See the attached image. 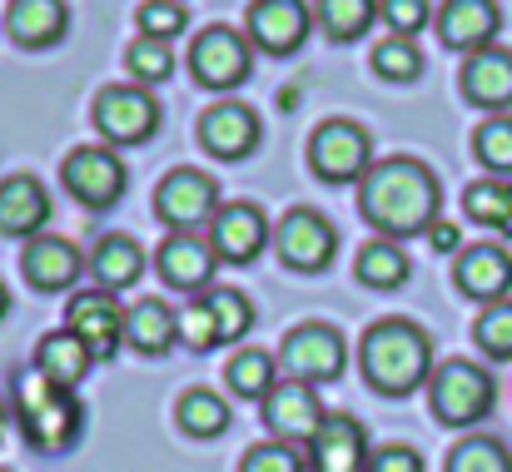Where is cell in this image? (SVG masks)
Returning <instances> with one entry per match:
<instances>
[{
	"label": "cell",
	"mask_w": 512,
	"mask_h": 472,
	"mask_svg": "<svg viewBox=\"0 0 512 472\" xmlns=\"http://www.w3.org/2000/svg\"><path fill=\"white\" fill-rule=\"evenodd\" d=\"M438 174L423 159H383L358 179V214L378 229V239H413L438 224Z\"/></svg>",
	"instance_id": "1"
},
{
	"label": "cell",
	"mask_w": 512,
	"mask_h": 472,
	"mask_svg": "<svg viewBox=\"0 0 512 472\" xmlns=\"http://www.w3.org/2000/svg\"><path fill=\"white\" fill-rule=\"evenodd\" d=\"M358 363H363V378L383 398H408L413 388L433 378V338L408 318H378L363 333Z\"/></svg>",
	"instance_id": "2"
},
{
	"label": "cell",
	"mask_w": 512,
	"mask_h": 472,
	"mask_svg": "<svg viewBox=\"0 0 512 472\" xmlns=\"http://www.w3.org/2000/svg\"><path fill=\"white\" fill-rule=\"evenodd\" d=\"M15 418H20L30 448H45V453H65L80 438V428H85L80 398L70 388L40 378V373H30V378L15 383Z\"/></svg>",
	"instance_id": "3"
},
{
	"label": "cell",
	"mask_w": 512,
	"mask_h": 472,
	"mask_svg": "<svg viewBox=\"0 0 512 472\" xmlns=\"http://www.w3.org/2000/svg\"><path fill=\"white\" fill-rule=\"evenodd\" d=\"M428 393H433V418L448 423V428H473V423H483V418L493 413V403H498L493 378H488L478 363H468V358H448L443 368H433Z\"/></svg>",
	"instance_id": "4"
},
{
	"label": "cell",
	"mask_w": 512,
	"mask_h": 472,
	"mask_svg": "<svg viewBox=\"0 0 512 472\" xmlns=\"http://www.w3.org/2000/svg\"><path fill=\"white\" fill-rule=\"evenodd\" d=\"M189 70L204 90H234L254 75V45L234 25H209L189 45Z\"/></svg>",
	"instance_id": "5"
},
{
	"label": "cell",
	"mask_w": 512,
	"mask_h": 472,
	"mask_svg": "<svg viewBox=\"0 0 512 472\" xmlns=\"http://www.w3.org/2000/svg\"><path fill=\"white\" fill-rule=\"evenodd\" d=\"M95 130L110 145H140L160 130V100L145 85H105L95 95Z\"/></svg>",
	"instance_id": "6"
},
{
	"label": "cell",
	"mask_w": 512,
	"mask_h": 472,
	"mask_svg": "<svg viewBox=\"0 0 512 472\" xmlns=\"http://www.w3.org/2000/svg\"><path fill=\"white\" fill-rule=\"evenodd\" d=\"M309 164L329 184H353L373 169V140L353 120H324L309 140Z\"/></svg>",
	"instance_id": "7"
},
{
	"label": "cell",
	"mask_w": 512,
	"mask_h": 472,
	"mask_svg": "<svg viewBox=\"0 0 512 472\" xmlns=\"http://www.w3.org/2000/svg\"><path fill=\"white\" fill-rule=\"evenodd\" d=\"M219 184L204 174V169H170L155 189V214L170 224L174 234L184 229H199V224H214L219 214Z\"/></svg>",
	"instance_id": "8"
},
{
	"label": "cell",
	"mask_w": 512,
	"mask_h": 472,
	"mask_svg": "<svg viewBox=\"0 0 512 472\" xmlns=\"http://www.w3.org/2000/svg\"><path fill=\"white\" fill-rule=\"evenodd\" d=\"M60 179H65V189H70L85 209H110V204L125 194L130 169H125V159L115 155L110 145H80L75 155L60 164Z\"/></svg>",
	"instance_id": "9"
},
{
	"label": "cell",
	"mask_w": 512,
	"mask_h": 472,
	"mask_svg": "<svg viewBox=\"0 0 512 472\" xmlns=\"http://www.w3.org/2000/svg\"><path fill=\"white\" fill-rule=\"evenodd\" d=\"M279 363L299 378V383H334L348 363L343 333L329 323H299L284 343H279Z\"/></svg>",
	"instance_id": "10"
},
{
	"label": "cell",
	"mask_w": 512,
	"mask_h": 472,
	"mask_svg": "<svg viewBox=\"0 0 512 472\" xmlns=\"http://www.w3.org/2000/svg\"><path fill=\"white\" fill-rule=\"evenodd\" d=\"M274 249H279V264L299 274H319L339 249V229L319 209H289L274 229Z\"/></svg>",
	"instance_id": "11"
},
{
	"label": "cell",
	"mask_w": 512,
	"mask_h": 472,
	"mask_svg": "<svg viewBox=\"0 0 512 472\" xmlns=\"http://www.w3.org/2000/svg\"><path fill=\"white\" fill-rule=\"evenodd\" d=\"M324 418H329V413H324L314 383L289 378V383H279V388L264 398V428L274 433V443H304V438L319 433Z\"/></svg>",
	"instance_id": "12"
},
{
	"label": "cell",
	"mask_w": 512,
	"mask_h": 472,
	"mask_svg": "<svg viewBox=\"0 0 512 472\" xmlns=\"http://www.w3.org/2000/svg\"><path fill=\"white\" fill-rule=\"evenodd\" d=\"M125 309L115 304L110 289H90V294H75L70 309H65V328L95 353V358H110L125 338Z\"/></svg>",
	"instance_id": "13"
},
{
	"label": "cell",
	"mask_w": 512,
	"mask_h": 472,
	"mask_svg": "<svg viewBox=\"0 0 512 472\" xmlns=\"http://www.w3.org/2000/svg\"><path fill=\"white\" fill-rule=\"evenodd\" d=\"M463 100L478 105V110H493V115H508L512 110V50L508 45H488V50H473L463 60Z\"/></svg>",
	"instance_id": "14"
},
{
	"label": "cell",
	"mask_w": 512,
	"mask_h": 472,
	"mask_svg": "<svg viewBox=\"0 0 512 472\" xmlns=\"http://www.w3.org/2000/svg\"><path fill=\"white\" fill-rule=\"evenodd\" d=\"M249 45L269 55H294L309 40V5L304 0H254L249 5Z\"/></svg>",
	"instance_id": "15"
},
{
	"label": "cell",
	"mask_w": 512,
	"mask_h": 472,
	"mask_svg": "<svg viewBox=\"0 0 512 472\" xmlns=\"http://www.w3.org/2000/svg\"><path fill=\"white\" fill-rule=\"evenodd\" d=\"M199 145L214 159H244L259 145V115L239 100H219L199 115Z\"/></svg>",
	"instance_id": "16"
},
{
	"label": "cell",
	"mask_w": 512,
	"mask_h": 472,
	"mask_svg": "<svg viewBox=\"0 0 512 472\" xmlns=\"http://www.w3.org/2000/svg\"><path fill=\"white\" fill-rule=\"evenodd\" d=\"M209 244H214V254L229 259V264L259 259L264 244H269V219H264V209H259V204H224V209L214 214V224H209Z\"/></svg>",
	"instance_id": "17"
},
{
	"label": "cell",
	"mask_w": 512,
	"mask_h": 472,
	"mask_svg": "<svg viewBox=\"0 0 512 472\" xmlns=\"http://www.w3.org/2000/svg\"><path fill=\"white\" fill-rule=\"evenodd\" d=\"M503 30V10L498 0H443L438 10V35L443 45L473 55V50H488Z\"/></svg>",
	"instance_id": "18"
},
{
	"label": "cell",
	"mask_w": 512,
	"mask_h": 472,
	"mask_svg": "<svg viewBox=\"0 0 512 472\" xmlns=\"http://www.w3.org/2000/svg\"><path fill=\"white\" fill-rule=\"evenodd\" d=\"M458 289L478 304H503L512 294V254L498 244H473L458 254V269H453Z\"/></svg>",
	"instance_id": "19"
},
{
	"label": "cell",
	"mask_w": 512,
	"mask_h": 472,
	"mask_svg": "<svg viewBox=\"0 0 512 472\" xmlns=\"http://www.w3.org/2000/svg\"><path fill=\"white\" fill-rule=\"evenodd\" d=\"M20 269H25V279H30L40 294H55V289H70V284L85 274V259H80V249H75L70 239H60V234H35V239L25 244V254H20Z\"/></svg>",
	"instance_id": "20"
},
{
	"label": "cell",
	"mask_w": 512,
	"mask_h": 472,
	"mask_svg": "<svg viewBox=\"0 0 512 472\" xmlns=\"http://www.w3.org/2000/svg\"><path fill=\"white\" fill-rule=\"evenodd\" d=\"M155 264H160L165 284L184 289V294H194V289H204V284L214 279V269H219V254H214V244H209L204 234L184 229V234H170V239L160 244Z\"/></svg>",
	"instance_id": "21"
},
{
	"label": "cell",
	"mask_w": 512,
	"mask_h": 472,
	"mask_svg": "<svg viewBox=\"0 0 512 472\" xmlns=\"http://www.w3.org/2000/svg\"><path fill=\"white\" fill-rule=\"evenodd\" d=\"M45 219H50V194L35 174L0 179V234L5 239H35Z\"/></svg>",
	"instance_id": "22"
},
{
	"label": "cell",
	"mask_w": 512,
	"mask_h": 472,
	"mask_svg": "<svg viewBox=\"0 0 512 472\" xmlns=\"http://www.w3.org/2000/svg\"><path fill=\"white\" fill-rule=\"evenodd\" d=\"M309 443H314V472H368V438L348 413H329Z\"/></svg>",
	"instance_id": "23"
},
{
	"label": "cell",
	"mask_w": 512,
	"mask_h": 472,
	"mask_svg": "<svg viewBox=\"0 0 512 472\" xmlns=\"http://www.w3.org/2000/svg\"><path fill=\"white\" fill-rule=\"evenodd\" d=\"M65 25H70L65 0H10V10H5V30H10V40H20L25 50L55 45V40L65 35Z\"/></svg>",
	"instance_id": "24"
},
{
	"label": "cell",
	"mask_w": 512,
	"mask_h": 472,
	"mask_svg": "<svg viewBox=\"0 0 512 472\" xmlns=\"http://www.w3.org/2000/svg\"><path fill=\"white\" fill-rule=\"evenodd\" d=\"M90 363H95V353H90L70 328L45 333V338L35 343V373L50 378V383H60V388H75V383L90 373Z\"/></svg>",
	"instance_id": "25"
},
{
	"label": "cell",
	"mask_w": 512,
	"mask_h": 472,
	"mask_svg": "<svg viewBox=\"0 0 512 472\" xmlns=\"http://www.w3.org/2000/svg\"><path fill=\"white\" fill-rule=\"evenodd\" d=\"M90 274L100 279V289H130L140 274H145V249L130 239V234H105L90 254Z\"/></svg>",
	"instance_id": "26"
},
{
	"label": "cell",
	"mask_w": 512,
	"mask_h": 472,
	"mask_svg": "<svg viewBox=\"0 0 512 472\" xmlns=\"http://www.w3.org/2000/svg\"><path fill=\"white\" fill-rule=\"evenodd\" d=\"M125 338L140 353H165L174 338H179V314H174L165 299H140L130 309V318H125Z\"/></svg>",
	"instance_id": "27"
},
{
	"label": "cell",
	"mask_w": 512,
	"mask_h": 472,
	"mask_svg": "<svg viewBox=\"0 0 512 472\" xmlns=\"http://www.w3.org/2000/svg\"><path fill=\"white\" fill-rule=\"evenodd\" d=\"M353 274H358L368 289H398V284H408L413 264H408V254L398 249V239H368V244L358 249V259H353Z\"/></svg>",
	"instance_id": "28"
},
{
	"label": "cell",
	"mask_w": 512,
	"mask_h": 472,
	"mask_svg": "<svg viewBox=\"0 0 512 472\" xmlns=\"http://www.w3.org/2000/svg\"><path fill=\"white\" fill-rule=\"evenodd\" d=\"M229 388L239 398H269L279 388V353H264V348H244L234 353L229 363Z\"/></svg>",
	"instance_id": "29"
},
{
	"label": "cell",
	"mask_w": 512,
	"mask_h": 472,
	"mask_svg": "<svg viewBox=\"0 0 512 472\" xmlns=\"http://www.w3.org/2000/svg\"><path fill=\"white\" fill-rule=\"evenodd\" d=\"M179 428L189 438H219L229 428V403L214 388H189L179 398Z\"/></svg>",
	"instance_id": "30"
},
{
	"label": "cell",
	"mask_w": 512,
	"mask_h": 472,
	"mask_svg": "<svg viewBox=\"0 0 512 472\" xmlns=\"http://www.w3.org/2000/svg\"><path fill=\"white\" fill-rule=\"evenodd\" d=\"M314 15H319V25H324L329 40H358L373 25L378 0H319Z\"/></svg>",
	"instance_id": "31"
},
{
	"label": "cell",
	"mask_w": 512,
	"mask_h": 472,
	"mask_svg": "<svg viewBox=\"0 0 512 472\" xmlns=\"http://www.w3.org/2000/svg\"><path fill=\"white\" fill-rule=\"evenodd\" d=\"M473 155H478L483 169H493L498 179L512 174V115H488L473 130Z\"/></svg>",
	"instance_id": "32"
},
{
	"label": "cell",
	"mask_w": 512,
	"mask_h": 472,
	"mask_svg": "<svg viewBox=\"0 0 512 472\" xmlns=\"http://www.w3.org/2000/svg\"><path fill=\"white\" fill-rule=\"evenodd\" d=\"M204 309L219 323V343H234L254 328V304L239 289H204Z\"/></svg>",
	"instance_id": "33"
},
{
	"label": "cell",
	"mask_w": 512,
	"mask_h": 472,
	"mask_svg": "<svg viewBox=\"0 0 512 472\" xmlns=\"http://www.w3.org/2000/svg\"><path fill=\"white\" fill-rule=\"evenodd\" d=\"M508 204H512V184L508 179H478L463 189V209L473 224H488V229H503L508 219Z\"/></svg>",
	"instance_id": "34"
},
{
	"label": "cell",
	"mask_w": 512,
	"mask_h": 472,
	"mask_svg": "<svg viewBox=\"0 0 512 472\" xmlns=\"http://www.w3.org/2000/svg\"><path fill=\"white\" fill-rule=\"evenodd\" d=\"M448 472H512V453L498 438H463L453 453H448Z\"/></svg>",
	"instance_id": "35"
},
{
	"label": "cell",
	"mask_w": 512,
	"mask_h": 472,
	"mask_svg": "<svg viewBox=\"0 0 512 472\" xmlns=\"http://www.w3.org/2000/svg\"><path fill=\"white\" fill-rule=\"evenodd\" d=\"M125 65H130L135 85H145V90L174 75V55H170V45H165V40H150V35L130 40V50H125Z\"/></svg>",
	"instance_id": "36"
},
{
	"label": "cell",
	"mask_w": 512,
	"mask_h": 472,
	"mask_svg": "<svg viewBox=\"0 0 512 472\" xmlns=\"http://www.w3.org/2000/svg\"><path fill=\"white\" fill-rule=\"evenodd\" d=\"M373 70L383 75V80H418L423 75V55H418V45L413 40H403V35H388V40H378L373 45Z\"/></svg>",
	"instance_id": "37"
},
{
	"label": "cell",
	"mask_w": 512,
	"mask_h": 472,
	"mask_svg": "<svg viewBox=\"0 0 512 472\" xmlns=\"http://www.w3.org/2000/svg\"><path fill=\"white\" fill-rule=\"evenodd\" d=\"M473 338L488 358H512V299L503 304H488L483 318L473 323Z\"/></svg>",
	"instance_id": "38"
},
{
	"label": "cell",
	"mask_w": 512,
	"mask_h": 472,
	"mask_svg": "<svg viewBox=\"0 0 512 472\" xmlns=\"http://www.w3.org/2000/svg\"><path fill=\"white\" fill-rule=\"evenodd\" d=\"M135 25H140V35H150V40H165V45H170L174 35L189 25V10H184V0H145V5H140V15H135Z\"/></svg>",
	"instance_id": "39"
},
{
	"label": "cell",
	"mask_w": 512,
	"mask_h": 472,
	"mask_svg": "<svg viewBox=\"0 0 512 472\" xmlns=\"http://www.w3.org/2000/svg\"><path fill=\"white\" fill-rule=\"evenodd\" d=\"M239 472H309V463H304L299 443H259L244 453Z\"/></svg>",
	"instance_id": "40"
},
{
	"label": "cell",
	"mask_w": 512,
	"mask_h": 472,
	"mask_svg": "<svg viewBox=\"0 0 512 472\" xmlns=\"http://www.w3.org/2000/svg\"><path fill=\"white\" fill-rule=\"evenodd\" d=\"M179 338H184L189 348H199V353L219 348V323H214V314L204 309V299H194V304L179 309Z\"/></svg>",
	"instance_id": "41"
},
{
	"label": "cell",
	"mask_w": 512,
	"mask_h": 472,
	"mask_svg": "<svg viewBox=\"0 0 512 472\" xmlns=\"http://www.w3.org/2000/svg\"><path fill=\"white\" fill-rule=\"evenodd\" d=\"M378 15H383V25H388L393 35L413 40V35L428 25L433 5H428V0H383V5H378Z\"/></svg>",
	"instance_id": "42"
},
{
	"label": "cell",
	"mask_w": 512,
	"mask_h": 472,
	"mask_svg": "<svg viewBox=\"0 0 512 472\" xmlns=\"http://www.w3.org/2000/svg\"><path fill=\"white\" fill-rule=\"evenodd\" d=\"M368 472H423V458H418V448L388 443V448L368 453Z\"/></svg>",
	"instance_id": "43"
},
{
	"label": "cell",
	"mask_w": 512,
	"mask_h": 472,
	"mask_svg": "<svg viewBox=\"0 0 512 472\" xmlns=\"http://www.w3.org/2000/svg\"><path fill=\"white\" fill-rule=\"evenodd\" d=\"M428 239H433V249H438V254H453V249L463 244V234H458V229H453L448 219H438V224L428 229Z\"/></svg>",
	"instance_id": "44"
},
{
	"label": "cell",
	"mask_w": 512,
	"mask_h": 472,
	"mask_svg": "<svg viewBox=\"0 0 512 472\" xmlns=\"http://www.w3.org/2000/svg\"><path fill=\"white\" fill-rule=\"evenodd\" d=\"M10 314V294H5V284H0V318Z\"/></svg>",
	"instance_id": "45"
},
{
	"label": "cell",
	"mask_w": 512,
	"mask_h": 472,
	"mask_svg": "<svg viewBox=\"0 0 512 472\" xmlns=\"http://www.w3.org/2000/svg\"><path fill=\"white\" fill-rule=\"evenodd\" d=\"M503 234L512 239V204H508V219H503Z\"/></svg>",
	"instance_id": "46"
},
{
	"label": "cell",
	"mask_w": 512,
	"mask_h": 472,
	"mask_svg": "<svg viewBox=\"0 0 512 472\" xmlns=\"http://www.w3.org/2000/svg\"><path fill=\"white\" fill-rule=\"evenodd\" d=\"M0 433H5V403H0Z\"/></svg>",
	"instance_id": "47"
}]
</instances>
